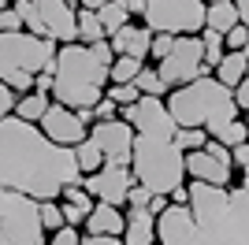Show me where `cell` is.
<instances>
[{"mask_svg":"<svg viewBox=\"0 0 249 245\" xmlns=\"http://www.w3.org/2000/svg\"><path fill=\"white\" fill-rule=\"evenodd\" d=\"M246 45H249V30L242 26V22H238L231 34H223V49H227V52H242Z\"/></svg>","mask_w":249,"mask_h":245,"instance_id":"f546056e","label":"cell"},{"mask_svg":"<svg viewBox=\"0 0 249 245\" xmlns=\"http://www.w3.org/2000/svg\"><path fill=\"white\" fill-rule=\"evenodd\" d=\"M134 126L123 119L112 122H93L89 126V141L101 149L104 163H119V167H130V153H134Z\"/></svg>","mask_w":249,"mask_h":245,"instance_id":"7c38bea8","label":"cell"},{"mask_svg":"<svg viewBox=\"0 0 249 245\" xmlns=\"http://www.w3.org/2000/svg\"><path fill=\"white\" fill-rule=\"evenodd\" d=\"M238 26V8H234V0H223V4H208V11H205V30H212V34H231Z\"/></svg>","mask_w":249,"mask_h":245,"instance_id":"d6986e66","label":"cell"},{"mask_svg":"<svg viewBox=\"0 0 249 245\" xmlns=\"http://www.w3.org/2000/svg\"><path fill=\"white\" fill-rule=\"evenodd\" d=\"M134 86H138V93H142V97H160V101L171 93V89L164 86V78L156 74V67H142V71H138V78H134Z\"/></svg>","mask_w":249,"mask_h":245,"instance_id":"cb8c5ba5","label":"cell"},{"mask_svg":"<svg viewBox=\"0 0 249 245\" xmlns=\"http://www.w3.org/2000/svg\"><path fill=\"white\" fill-rule=\"evenodd\" d=\"M63 204L60 201H41V230L45 234H56V230H63Z\"/></svg>","mask_w":249,"mask_h":245,"instance_id":"484cf974","label":"cell"},{"mask_svg":"<svg viewBox=\"0 0 249 245\" xmlns=\"http://www.w3.org/2000/svg\"><path fill=\"white\" fill-rule=\"evenodd\" d=\"M4 8H11V0H0V11H4Z\"/></svg>","mask_w":249,"mask_h":245,"instance_id":"c3c4849f","label":"cell"},{"mask_svg":"<svg viewBox=\"0 0 249 245\" xmlns=\"http://www.w3.org/2000/svg\"><path fill=\"white\" fill-rule=\"evenodd\" d=\"M205 141H208V134L197 130V126H178L175 130V145L182 153H197V149H205Z\"/></svg>","mask_w":249,"mask_h":245,"instance_id":"4316f807","label":"cell"},{"mask_svg":"<svg viewBox=\"0 0 249 245\" xmlns=\"http://www.w3.org/2000/svg\"><path fill=\"white\" fill-rule=\"evenodd\" d=\"M104 4H108V0H78V8H82V11H101Z\"/></svg>","mask_w":249,"mask_h":245,"instance_id":"f6af8a7d","label":"cell"},{"mask_svg":"<svg viewBox=\"0 0 249 245\" xmlns=\"http://www.w3.org/2000/svg\"><path fill=\"white\" fill-rule=\"evenodd\" d=\"M242 56H246V60H249V45H246V49H242Z\"/></svg>","mask_w":249,"mask_h":245,"instance_id":"f907efd6","label":"cell"},{"mask_svg":"<svg viewBox=\"0 0 249 245\" xmlns=\"http://www.w3.org/2000/svg\"><path fill=\"white\" fill-rule=\"evenodd\" d=\"M130 175L149 193L171 197L178 186H186V153L175 145V138L138 134L134 153H130Z\"/></svg>","mask_w":249,"mask_h":245,"instance_id":"5b68a950","label":"cell"},{"mask_svg":"<svg viewBox=\"0 0 249 245\" xmlns=\"http://www.w3.org/2000/svg\"><path fill=\"white\" fill-rule=\"evenodd\" d=\"M82 182L74 149L52 145L41 126L22 122L15 115L0 119V190L34 197V201H60L67 186Z\"/></svg>","mask_w":249,"mask_h":245,"instance_id":"6da1fadb","label":"cell"},{"mask_svg":"<svg viewBox=\"0 0 249 245\" xmlns=\"http://www.w3.org/2000/svg\"><path fill=\"white\" fill-rule=\"evenodd\" d=\"M145 63L142 60H130V56H115L112 67H108V86H130V82L138 78V71H142Z\"/></svg>","mask_w":249,"mask_h":245,"instance_id":"7402d4cb","label":"cell"},{"mask_svg":"<svg viewBox=\"0 0 249 245\" xmlns=\"http://www.w3.org/2000/svg\"><path fill=\"white\" fill-rule=\"evenodd\" d=\"M123 8L130 11V19H134V15L142 19V11H145V0H123Z\"/></svg>","mask_w":249,"mask_h":245,"instance_id":"7bdbcfd3","label":"cell"},{"mask_svg":"<svg viewBox=\"0 0 249 245\" xmlns=\"http://www.w3.org/2000/svg\"><path fill=\"white\" fill-rule=\"evenodd\" d=\"M104 97H108V101H115V108H130L142 93H138V86L130 82V86H108V89H104Z\"/></svg>","mask_w":249,"mask_h":245,"instance_id":"83f0119b","label":"cell"},{"mask_svg":"<svg viewBox=\"0 0 249 245\" xmlns=\"http://www.w3.org/2000/svg\"><path fill=\"white\" fill-rule=\"evenodd\" d=\"M164 104H167V112H171V119H175V126H197L208 138H219L231 122L238 119L234 89L219 86L212 74L171 89L164 97Z\"/></svg>","mask_w":249,"mask_h":245,"instance_id":"3957f363","label":"cell"},{"mask_svg":"<svg viewBox=\"0 0 249 245\" xmlns=\"http://www.w3.org/2000/svg\"><path fill=\"white\" fill-rule=\"evenodd\" d=\"M0 245H26V242H19V238H8V234H0Z\"/></svg>","mask_w":249,"mask_h":245,"instance_id":"bcb514c9","label":"cell"},{"mask_svg":"<svg viewBox=\"0 0 249 245\" xmlns=\"http://www.w3.org/2000/svg\"><path fill=\"white\" fill-rule=\"evenodd\" d=\"M19 30H26V26H22V19H19L11 8H4V11H0V34H19Z\"/></svg>","mask_w":249,"mask_h":245,"instance_id":"d590c367","label":"cell"},{"mask_svg":"<svg viewBox=\"0 0 249 245\" xmlns=\"http://www.w3.org/2000/svg\"><path fill=\"white\" fill-rule=\"evenodd\" d=\"M175 49V37H167V34H153V45H149V56H153L156 63L164 60L167 52Z\"/></svg>","mask_w":249,"mask_h":245,"instance_id":"4dcf8cb0","label":"cell"},{"mask_svg":"<svg viewBox=\"0 0 249 245\" xmlns=\"http://www.w3.org/2000/svg\"><path fill=\"white\" fill-rule=\"evenodd\" d=\"M108 45H112L115 56H130V60H149V45H153V34L145 30V26H138V22H126L119 34H112L108 37Z\"/></svg>","mask_w":249,"mask_h":245,"instance_id":"9a60e30c","label":"cell"},{"mask_svg":"<svg viewBox=\"0 0 249 245\" xmlns=\"http://www.w3.org/2000/svg\"><path fill=\"white\" fill-rule=\"evenodd\" d=\"M234 104H238V108H246V112H249V78L234 86Z\"/></svg>","mask_w":249,"mask_h":245,"instance_id":"ab89813d","label":"cell"},{"mask_svg":"<svg viewBox=\"0 0 249 245\" xmlns=\"http://www.w3.org/2000/svg\"><path fill=\"white\" fill-rule=\"evenodd\" d=\"M186 204H167L156 215L160 245H249V197L242 186L186 182Z\"/></svg>","mask_w":249,"mask_h":245,"instance_id":"7a4b0ae2","label":"cell"},{"mask_svg":"<svg viewBox=\"0 0 249 245\" xmlns=\"http://www.w3.org/2000/svg\"><path fill=\"white\" fill-rule=\"evenodd\" d=\"M126 230V212L112 204H93V212L86 215V234L93 238H123Z\"/></svg>","mask_w":249,"mask_h":245,"instance_id":"2e32d148","label":"cell"},{"mask_svg":"<svg viewBox=\"0 0 249 245\" xmlns=\"http://www.w3.org/2000/svg\"><path fill=\"white\" fill-rule=\"evenodd\" d=\"M167 204H171L167 197H156V193H153V201H149V212H153V215H160V212H167Z\"/></svg>","mask_w":249,"mask_h":245,"instance_id":"b9f144b4","label":"cell"},{"mask_svg":"<svg viewBox=\"0 0 249 245\" xmlns=\"http://www.w3.org/2000/svg\"><path fill=\"white\" fill-rule=\"evenodd\" d=\"M93 115H97V122H112V119H119V108H115V101L101 97V101H97V108H93Z\"/></svg>","mask_w":249,"mask_h":245,"instance_id":"836d02e7","label":"cell"},{"mask_svg":"<svg viewBox=\"0 0 249 245\" xmlns=\"http://www.w3.org/2000/svg\"><path fill=\"white\" fill-rule=\"evenodd\" d=\"M108 89V67L93 56L89 45H60L52 63V101L63 108H97V101Z\"/></svg>","mask_w":249,"mask_h":245,"instance_id":"277c9868","label":"cell"},{"mask_svg":"<svg viewBox=\"0 0 249 245\" xmlns=\"http://www.w3.org/2000/svg\"><path fill=\"white\" fill-rule=\"evenodd\" d=\"M97 19H101V26H104V37H112V34H119L130 22V11L123 8V0H108L101 11H97Z\"/></svg>","mask_w":249,"mask_h":245,"instance_id":"44dd1931","label":"cell"},{"mask_svg":"<svg viewBox=\"0 0 249 245\" xmlns=\"http://www.w3.org/2000/svg\"><path fill=\"white\" fill-rule=\"evenodd\" d=\"M231 167H238L242 175H249V141H242V145L231 149Z\"/></svg>","mask_w":249,"mask_h":245,"instance_id":"e575fe53","label":"cell"},{"mask_svg":"<svg viewBox=\"0 0 249 245\" xmlns=\"http://www.w3.org/2000/svg\"><path fill=\"white\" fill-rule=\"evenodd\" d=\"M74 160H78V171H82V175H93V171H101V167H104L101 149H97L89 138H86L82 145H74Z\"/></svg>","mask_w":249,"mask_h":245,"instance_id":"d4e9b609","label":"cell"},{"mask_svg":"<svg viewBox=\"0 0 249 245\" xmlns=\"http://www.w3.org/2000/svg\"><path fill=\"white\" fill-rule=\"evenodd\" d=\"M78 8L74 0H34L22 26L37 37L52 41V45H74L78 41V22H74Z\"/></svg>","mask_w":249,"mask_h":245,"instance_id":"ba28073f","label":"cell"},{"mask_svg":"<svg viewBox=\"0 0 249 245\" xmlns=\"http://www.w3.org/2000/svg\"><path fill=\"white\" fill-rule=\"evenodd\" d=\"M15 104H19V93H11L4 82H0V119L15 115Z\"/></svg>","mask_w":249,"mask_h":245,"instance_id":"d6a6232c","label":"cell"},{"mask_svg":"<svg viewBox=\"0 0 249 245\" xmlns=\"http://www.w3.org/2000/svg\"><path fill=\"white\" fill-rule=\"evenodd\" d=\"M86 193L93 197L97 204H112V208H126V197L134 190V175L130 167H119V163H104L101 171L93 175H82V182H78Z\"/></svg>","mask_w":249,"mask_h":245,"instance_id":"30bf717a","label":"cell"},{"mask_svg":"<svg viewBox=\"0 0 249 245\" xmlns=\"http://www.w3.org/2000/svg\"><path fill=\"white\" fill-rule=\"evenodd\" d=\"M205 153H208V156H216L219 163H231V149H227V145H219V141H212V138L205 141Z\"/></svg>","mask_w":249,"mask_h":245,"instance_id":"74e56055","label":"cell"},{"mask_svg":"<svg viewBox=\"0 0 249 245\" xmlns=\"http://www.w3.org/2000/svg\"><path fill=\"white\" fill-rule=\"evenodd\" d=\"M49 104H52V97H45V93H26V97H19V104H15V119L37 126L41 115L49 112Z\"/></svg>","mask_w":249,"mask_h":245,"instance_id":"ffe728a7","label":"cell"},{"mask_svg":"<svg viewBox=\"0 0 249 245\" xmlns=\"http://www.w3.org/2000/svg\"><path fill=\"white\" fill-rule=\"evenodd\" d=\"M246 78H249V74H246Z\"/></svg>","mask_w":249,"mask_h":245,"instance_id":"f5cc1de1","label":"cell"},{"mask_svg":"<svg viewBox=\"0 0 249 245\" xmlns=\"http://www.w3.org/2000/svg\"><path fill=\"white\" fill-rule=\"evenodd\" d=\"M82 245H123V238H93V234H82Z\"/></svg>","mask_w":249,"mask_h":245,"instance_id":"60d3db41","label":"cell"},{"mask_svg":"<svg viewBox=\"0 0 249 245\" xmlns=\"http://www.w3.org/2000/svg\"><path fill=\"white\" fill-rule=\"evenodd\" d=\"M34 93H45V97L52 93V67H49V71H41L37 78H34Z\"/></svg>","mask_w":249,"mask_h":245,"instance_id":"f35d334b","label":"cell"},{"mask_svg":"<svg viewBox=\"0 0 249 245\" xmlns=\"http://www.w3.org/2000/svg\"><path fill=\"white\" fill-rule=\"evenodd\" d=\"M56 52H60V45H52L30 30L0 34V82L11 93L26 97V93H34V78L56 63Z\"/></svg>","mask_w":249,"mask_h":245,"instance_id":"8992f818","label":"cell"},{"mask_svg":"<svg viewBox=\"0 0 249 245\" xmlns=\"http://www.w3.org/2000/svg\"><path fill=\"white\" fill-rule=\"evenodd\" d=\"M74 22H78V45H97V41H108V37H104L101 19H97V11H82V8H78Z\"/></svg>","mask_w":249,"mask_h":245,"instance_id":"603a6c76","label":"cell"},{"mask_svg":"<svg viewBox=\"0 0 249 245\" xmlns=\"http://www.w3.org/2000/svg\"><path fill=\"white\" fill-rule=\"evenodd\" d=\"M149 201H153V193H149L145 186H134L130 197H126V208H149Z\"/></svg>","mask_w":249,"mask_h":245,"instance_id":"8d00e7d4","label":"cell"},{"mask_svg":"<svg viewBox=\"0 0 249 245\" xmlns=\"http://www.w3.org/2000/svg\"><path fill=\"white\" fill-rule=\"evenodd\" d=\"M123 212H126L123 245H160L156 242V215L149 208H123Z\"/></svg>","mask_w":249,"mask_h":245,"instance_id":"e0dca14e","label":"cell"},{"mask_svg":"<svg viewBox=\"0 0 249 245\" xmlns=\"http://www.w3.org/2000/svg\"><path fill=\"white\" fill-rule=\"evenodd\" d=\"M246 134H249V112H246Z\"/></svg>","mask_w":249,"mask_h":245,"instance_id":"816d5d0a","label":"cell"},{"mask_svg":"<svg viewBox=\"0 0 249 245\" xmlns=\"http://www.w3.org/2000/svg\"><path fill=\"white\" fill-rule=\"evenodd\" d=\"M186 178L190 182L231 190V186H234V167H231V163H219L216 156H208L205 149H197V153H186Z\"/></svg>","mask_w":249,"mask_h":245,"instance_id":"5bb4252c","label":"cell"},{"mask_svg":"<svg viewBox=\"0 0 249 245\" xmlns=\"http://www.w3.org/2000/svg\"><path fill=\"white\" fill-rule=\"evenodd\" d=\"M249 74V60L242 56V52H223V60H219V67L212 71V78L219 82V86H227V89H234L238 82H246Z\"/></svg>","mask_w":249,"mask_h":245,"instance_id":"ac0fdd59","label":"cell"},{"mask_svg":"<svg viewBox=\"0 0 249 245\" xmlns=\"http://www.w3.org/2000/svg\"><path fill=\"white\" fill-rule=\"evenodd\" d=\"M41 134L49 138L52 145H63V149H74V145H82L86 138H89V130H86L82 122H78V115L71 112V108H63V104L52 101L49 112L41 115Z\"/></svg>","mask_w":249,"mask_h":245,"instance_id":"4fadbf2b","label":"cell"},{"mask_svg":"<svg viewBox=\"0 0 249 245\" xmlns=\"http://www.w3.org/2000/svg\"><path fill=\"white\" fill-rule=\"evenodd\" d=\"M205 4L201 0H145L142 26L149 34H167V37H197L205 30Z\"/></svg>","mask_w":249,"mask_h":245,"instance_id":"52a82bcc","label":"cell"},{"mask_svg":"<svg viewBox=\"0 0 249 245\" xmlns=\"http://www.w3.org/2000/svg\"><path fill=\"white\" fill-rule=\"evenodd\" d=\"M156 74L164 78L167 89H178V86H190V82L212 74L205 67V45H201V37H175V49L156 63Z\"/></svg>","mask_w":249,"mask_h":245,"instance_id":"9c48e42d","label":"cell"},{"mask_svg":"<svg viewBox=\"0 0 249 245\" xmlns=\"http://www.w3.org/2000/svg\"><path fill=\"white\" fill-rule=\"evenodd\" d=\"M238 186H242V193L249 197V175H242V182H238Z\"/></svg>","mask_w":249,"mask_h":245,"instance_id":"7dc6e473","label":"cell"},{"mask_svg":"<svg viewBox=\"0 0 249 245\" xmlns=\"http://www.w3.org/2000/svg\"><path fill=\"white\" fill-rule=\"evenodd\" d=\"M119 119L130 122L134 134H156V138H175V119L167 112V104L160 97H138L130 108H119Z\"/></svg>","mask_w":249,"mask_h":245,"instance_id":"8fae6325","label":"cell"},{"mask_svg":"<svg viewBox=\"0 0 249 245\" xmlns=\"http://www.w3.org/2000/svg\"><path fill=\"white\" fill-rule=\"evenodd\" d=\"M201 4H205V8H208V4H223V0H201Z\"/></svg>","mask_w":249,"mask_h":245,"instance_id":"681fc988","label":"cell"},{"mask_svg":"<svg viewBox=\"0 0 249 245\" xmlns=\"http://www.w3.org/2000/svg\"><path fill=\"white\" fill-rule=\"evenodd\" d=\"M45 245H82V230H74V227H63L56 234H49Z\"/></svg>","mask_w":249,"mask_h":245,"instance_id":"1f68e13d","label":"cell"},{"mask_svg":"<svg viewBox=\"0 0 249 245\" xmlns=\"http://www.w3.org/2000/svg\"><path fill=\"white\" fill-rule=\"evenodd\" d=\"M60 201L63 204H74V208H82V212L86 215H89V212H93V197H89V193H86V190H82V186H67V190H63V193H60Z\"/></svg>","mask_w":249,"mask_h":245,"instance_id":"f1b7e54d","label":"cell"},{"mask_svg":"<svg viewBox=\"0 0 249 245\" xmlns=\"http://www.w3.org/2000/svg\"><path fill=\"white\" fill-rule=\"evenodd\" d=\"M234 8H238V22L249 30V0H234Z\"/></svg>","mask_w":249,"mask_h":245,"instance_id":"ee69618b","label":"cell"}]
</instances>
